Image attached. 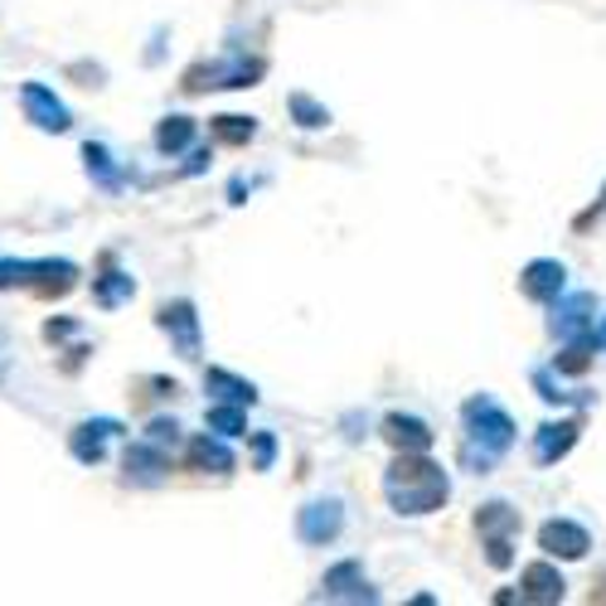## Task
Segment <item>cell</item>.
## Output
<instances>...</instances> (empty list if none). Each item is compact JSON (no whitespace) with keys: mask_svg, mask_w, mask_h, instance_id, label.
Masks as SVG:
<instances>
[{"mask_svg":"<svg viewBox=\"0 0 606 606\" xmlns=\"http://www.w3.org/2000/svg\"><path fill=\"white\" fill-rule=\"evenodd\" d=\"M446 496H452V476L428 462V452H398V462L384 470V500L393 514L418 520V514L442 510Z\"/></svg>","mask_w":606,"mask_h":606,"instance_id":"1","label":"cell"},{"mask_svg":"<svg viewBox=\"0 0 606 606\" xmlns=\"http://www.w3.org/2000/svg\"><path fill=\"white\" fill-rule=\"evenodd\" d=\"M462 422H466L462 462H466L470 470H476V476H486V470L496 466L500 456L514 446V418L500 408L496 398H486V393H476V398H466V408H462Z\"/></svg>","mask_w":606,"mask_h":606,"instance_id":"2","label":"cell"},{"mask_svg":"<svg viewBox=\"0 0 606 606\" xmlns=\"http://www.w3.org/2000/svg\"><path fill=\"white\" fill-rule=\"evenodd\" d=\"M10 287H30V291H39V296H69L78 287V267L69 257H39V263L5 257V263H0V291H10Z\"/></svg>","mask_w":606,"mask_h":606,"instance_id":"3","label":"cell"},{"mask_svg":"<svg viewBox=\"0 0 606 606\" xmlns=\"http://www.w3.org/2000/svg\"><path fill=\"white\" fill-rule=\"evenodd\" d=\"M267 73L263 59H223V63H195L185 73V93H205V88H253Z\"/></svg>","mask_w":606,"mask_h":606,"instance_id":"4","label":"cell"},{"mask_svg":"<svg viewBox=\"0 0 606 606\" xmlns=\"http://www.w3.org/2000/svg\"><path fill=\"white\" fill-rule=\"evenodd\" d=\"M345 529V504L335 500V496H325V500H311V504H301L296 510V534H301V544H311V548H325V544H335Z\"/></svg>","mask_w":606,"mask_h":606,"instance_id":"5","label":"cell"},{"mask_svg":"<svg viewBox=\"0 0 606 606\" xmlns=\"http://www.w3.org/2000/svg\"><path fill=\"white\" fill-rule=\"evenodd\" d=\"M20 107H25V117L35 121L39 131H54V137L73 127L69 107H63L59 97H54V88H44V83H25V88H20Z\"/></svg>","mask_w":606,"mask_h":606,"instance_id":"6","label":"cell"},{"mask_svg":"<svg viewBox=\"0 0 606 606\" xmlns=\"http://www.w3.org/2000/svg\"><path fill=\"white\" fill-rule=\"evenodd\" d=\"M520 291L529 301H544V306H553V301L568 291V267L553 263V257H534V263L520 272Z\"/></svg>","mask_w":606,"mask_h":606,"instance_id":"7","label":"cell"},{"mask_svg":"<svg viewBox=\"0 0 606 606\" xmlns=\"http://www.w3.org/2000/svg\"><path fill=\"white\" fill-rule=\"evenodd\" d=\"M538 548H544L548 558H587V548H592V534L582 529L578 520H548L544 529H538Z\"/></svg>","mask_w":606,"mask_h":606,"instance_id":"8","label":"cell"},{"mask_svg":"<svg viewBox=\"0 0 606 606\" xmlns=\"http://www.w3.org/2000/svg\"><path fill=\"white\" fill-rule=\"evenodd\" d=\"M165 335H171V345L185 359H199V316L189 301H171V306H161V316H155Z\"/></svg>","mask_w":606,"mask_h":606,"instance_id":"9","label":"cell"},{"mask_svg":"<svg viewBox=\"0 0 606 606\" xmlns=\"http://www.w3.org/2000/svg\"><path fill=\"white\" fill-rule=\"evenodd\" d=\"M592 316H597V296H592V291L558 296L553 301V335H563V340H582V335H592Z\"/></svg>","mask_w":606,"mask_h":606,"instance_id":"10","label":"cell"},{"mask_svg":"<svg viewBox=\"0 0 606 606\" xmlns=\"http://www.w3.org/2000/svg\"><path fill=\"white\" fill-rule=\"evenodd\" d=\"M121 466H127V486H161L165 470H171V456L161 452L155 442H131L127 456H121Z\"/></svg>","mask_w":606,"mask_h":606,"instance_id":"11","label":"cell"},{"mask_svg":"<svg viewBox=\"0 0 606 606\" xmlns=\"http://www.w3.org/2000/svg\"><path fill=\"white\" fill-rule=\"evenodd\" d=\"M121 432L117 418H93V422H78L73 436H69V452L78 456L83 466H97L107 456V442Z\"/></svg>","mask_w":606,"mask_h":606,"instance_id":"12","label":"cell"},{"mask_svg":"<svg viewBox=\"0 0 606 606\" xmlns=\"http://www.w3.org/2000/svg\"><path fill=\"white\" fill-rule=\"evenodd\" d=\"M563 592H568V582H563V572H558L553 563H529L520 572V597L524 602L553 606V602H563Z\"/></svg>","mask_w":606,"mask_h":606,"instance_id":"13","label":"cell"},{"mask_svg":"<svg viewBox=\"0 0 606 606\" xmlns=\"http://www.w3.org/2000/svg\"><path fill=\"white\" fill-rule=\"evenodd\" d=\"M321 597H330V602H374V592H369V578H364L359 563H335L321 582Z\"/></svg>","mask_w":606,"mask_h":606,"instance_id":"14","label":"cell"},{"mask_svg":"<svg viewBox=\"0 0 606 606\" xmlns=\"http://www.w3.org/2000/svg\"><path fill=\"white\" fill-rule=\"evenodd\" d=\"M384 442L393 446V452H432V428L422 418H408V412H388Z\"/></svg>","mask_w":606,"mask_h":606,"instance_id":"15","label":"cell"},{"mask_svg":"<svg viewBox=\"0 0 606 606\" xmlns=\"http://www.w3.org/2000/svg\"><path fill=\"white\" fill-rule=\"evenodd\" d=\"M578 422H544V428L534 432V462L538 466H553V462H563V456L578 446Z\"/></svg>","mask_w":606,"mask_h":606,"instance_id":"16","label":"cell"},{"mask_svg":"<svg viewBox=\"0 0 606 606\" xmlns=\"http://www.w3.org/2000/svg\"><path fill=\"white\" fill-rule=\"evenodd\" d=\"M205 388L214 393L219 403H238V408H253L257 403V388L248 384V378L229 374V369H205Z\"/></svg>","mask_w":606,"mask_h":606,"instance_id":"17","label":"cell"},{"mask_svg":"<svg viewBox=\"0 0 606 606\" xmlns=\"http://www.w3.org/2000/svg\"><path fill=\"white\" fill-rule=\"evenodd\" d=\"M189 466L209 470V476H229V470H233V452L219 442V436L205 432V436H195V442H189Z\"/></svg>","mask_w":606,"mask_h":606,"instance_id":"18","label":"cell"},{"mask_svg":"<svg viewBox=\"0 0 606 606\" xmlns=\"http://www.w3.org/2000/svg\"><path fill=\"white\" fill-rule=\"evenodd\" d=\"M103 263H107V272L93 277V301L112 311V306H121V301L137 296V282H131L127 272H117V267H112V257H103Z\"/></svg>","mask_w":606,"mask_h":606,"instance_id":"19","label":"cell"},{"mask_svg":"<svg viewBox=\"0 0 606 606\" xmlns=\"http://www.w3.org/2000/svg\"><path fill=\"white\" fill-rule=\"evenodd\" d=\"M476 529L486 534V538H510V534H520V510H510L504 500H490V504H480V514H476Z\"/></svg>","mask_w":606,"mask_h":606,"instance_id":"20","label":"cell"},{"mask_svg":"<svg viewBox=\"0 0 606 606\" xmlns=\"http://www.w3.org/2000/svg\"><path fill=\"white\" fill-rule=\"evenodd\" d=\"M189 141H195V117H165L155 127V151L161 155H179Z\"/></svg>","mask_w":606,"mask_h":606,"instance_id":"21","label":"cell"},{"mask_svg":"<svg viewBox=\"0 0 606 606\" xmlns=\"http://www.w3.org/2000/svg\"><path fill=\"white\" fill-rule=\"evenodd\" d=\"M83 161H88V175H93L103 189H117L121 185V171L112 165V151H107L103 141H88L83 145Z\"/></svg>","mask_w":606,"mask_h":606,"instance_id":"22","label":"cell"},{"mask_svg":"<svg viewBox=\"0 0 606 606\" xmlns=\"http://www.w3.org/2000/svg\"><path fill=\"white\" fill-rule=\"evenodd\" d=\"M287 112H291V121H296V127H306V131L330 127V107H321L316 97H306V93H291L287 97Z\"/></svg>","mask_w":606,"mask_h":606,"instance_id":"23","label":"cell"},{"mask_svg":"<svg viewBox=\"0 0 606 606\" xmlns=\"http://www.w3.org/2000/svg\"><path fill=\"white\" fill-rule=\"evenodd\" d=\"M214 137L223 145H248L257 137V121L253 117H238V112H223V117H214Z\"/></svg>","mask_w":606,"mask_h":606,"instance_id":"24","label":"cell"},{"mask_svg":"<svg viewBox=\"0 0 606 606\" xmlns=\"http://www.w3.org/2000/svg\"><path fill=\"white\" fill-rule=\"evenodd\" d=\"M587 364H592V335H582V340H568L563 354L553 359L558 374H587Z\"/></svg>","mask_w":606,"mask_h":606,"instance_id":"25","label":"cell"},{"mask_svg":"<svg viewBox=\"0 0 606 606\" xmlns=\"http://www.w3.org/2000/svg\"><path fill=\"white\" fill-rule=\"evenodd\" d=\"M209 432H219V436H243V432H248V418H243L238 403H219V408H209Z\"/></svg>","mask_w":606,"mask_h":606,"instance_id":"26","label":"cell"},{"mask_svg":"<svg viewBox=\"0 0 606 606\" xmlns=\"http://www.w3.org/2000/svg\"><path fill=\"white\" fill-rule=\"evenodd\" d=\"M145 442H155L165 452V446H175L179 442V422L175 418H155L151 428H145Z\"/></svg>","mask_w":606,"mask_h":606,"instance_id":"27","label":"cell"},{"mask_svg":"<svg viewBox=\"0 0 606 606\" xmlns=\"http://www.w3.org/2000/svg\"><path fill=\"white\" fill-rule=\"evenodd\" d=\"M272 456H277V436L272 432H253V466L267 470V466H272Z\"/></svg>","mask_w":606,"mask_h":606,"instance_id":"28","label":"cell"},{"mask_svg":"<svg viewBox=\"0 0 606 606\" xmlns=\"http://www.w3.org/2000/svg\"><path fill=\"white\" fill-rule=\"evenodd\" d=\"M486 558H490V568H510L514 563L510 538H486Z\"/></svg>","mask_w":606,"mask_h":606,"instance_id":"29","label":"cell"},{"mask_svg":"<svg viewBox=\"0 0 606 606\" xmlns=\"http://www.w3.org/2000/svg\"><path fill=\"white\" fill-rule=\"evenodd\" d=\"M534 388H538V398H544V403H568V393L558 388L548 374H534Z\"/></svg>","mask_w":606,"mask_h":606,"instance_id":"30","label":"cell"},{"mask_svg":"<svg viewBox=\"0 0 606 606\" xmlns=\"http://www.w3.org/2000/svg\"><path fill=\"white\" fill-rule=\"evenodd\" d=\"M73 330H78L73 321H49L44 325V340H63V335H73Z\"/></svg>","mask_w":606,"mask_h":606,"instance_id":"31","label":"cell"},{"mask_svg":"<svg viewBox=\"0 0 606 606\" xmlns=\"http://www.w3.org/2000/svg\"><path fill=\"white\" fill-rule=\"evenodd\" d=\"M205 165H209V151H195V155H189V165H185V175H199Z\"/></svg>","mask_w":606,"mask_h":606,"instance_id":"32","label":"cell"},{"mask_svg":"<svg viewBox=\"0 0 606 606\" xmlns=\"http://www.w3.org/2000/svg\"><path fill=\"white\" fill-rule=\"evenodd\" d=\"M592 350H606V316H602L597 330H592Z\"/></svg>","mask_w":606,"mask_h":606,"instance_id":"33","label":"cell"},{"mask_svg":"<svg viewBox=\"0 0 606 606\" xmlns=\"http://www.w3.org/2000/svg\"><path fill=\"white\" fill-rule=\"evenodd\" d=\"M602 205H606V189H602V199H597V209H602ZM582 219H587V214H582Z\"/></svg>","mask_w":606,"mask_h":606,"instance_id":"34","label":"cell"}]
</instances>
